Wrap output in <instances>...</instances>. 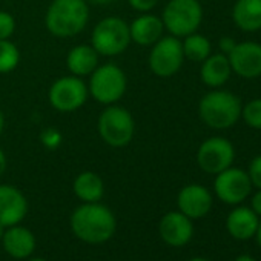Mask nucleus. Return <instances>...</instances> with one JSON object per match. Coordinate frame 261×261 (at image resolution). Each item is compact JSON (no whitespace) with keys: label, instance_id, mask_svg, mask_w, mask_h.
<instances>
[{"label":"nucleus","instance_id":"f257e3e1","mask_svg":"<svg viewBox=\"0 0 261 261\" xmlns=\"http://www.w3.org/2000/svg\"><path fill=\"white\" fill-rule=\"evenodd\" d=\"M72 232L83 241L98 244L108 241L115 232V217L103 204L86 203L77 207L71 217Z\"/></svg>","mask_w":261,"mask_h":261},{"label":"nucleus","instance_id":"f03ea898","mask_svg":"<svg viewBox=\"0 0 261 261\" xmlns=\"http://www.w3.org/2000/svg\"><path fill=\"white\" fill-rule=\"evenodd\" d=\"M89 20L85 0H54L45 17L48 31L56 37H72L82 33Z\"/></svg>","mask_w":261,"mask_h":261},{"label":"nucleus","instance_id":"7ed1b4c3","mask_svg":"<svg viewBox=\"0 0 261 261\" xmlns=\"http://www.w3.org/2000/svg\"><path fill=\"white\" fill-rule=\"evenodd\" d=\"M198 112L204 124L209 127L227 129L241 117V103L232 92L211 91L200 100Z\"/></svg>","mask_w":261,"mask_h":261},{"label":"nucleus","instance_id":"20e7f679","mask_svg":"<svg viewBox=\"0 0 261 261\" xmlns=\"http://www.w3.org/2000/svg\"><path fill=\"white\" fill-rule=\"evenodd\" d=\"M98 133L109 146L123 148L133 140L136 123L127 109L111 105L98 117Z\"/></svg>","mask_w":261,"mask_h":261},{"label":"nucleus","instance_id":"39448f33","mask_svg":"<svg viewBox=\"0 0 261 261\" xmlns=\"http://www.w3.org/2000/svg\"><path fill=\"white\" fill-rule=\"evenodd\" d=\"M203 20V8L198 0H171L163 10L162 22L174 37H186L195 33Z\"/></svg>","mask_w":261,"mask_h":261},{"label":"nucleus","instance_id":"423d86ee","mask_svg":"<svg viewBox=\"0 0 261 261\" xmlns=\"http://www.w3.org/2000/svg\"><path fill=\"white\" fill-rule=\"evenodd\" d=\"M130 42L129 25L118 17H106L100 20L92 31V48L98 56H118Z\"/></svg>","mask_w":261,"mask_h":261},{"label":"nucleus","instance_id":"0eeeda50","mask_svg":"<svg viewBox=\"0 0 261 261\" xmlns=\"http://www.w3.org/2000/svg\"><path fill=\"white\" fill-rule=\"evenodd\" d=\"M126 91L124 72L112 63L97 66L89 80L91 95L103 105H114Z\"/></svg>","mask_w":261,"mask_h":261},{"label":"nucleus","instance_id":"6e6552de","mask_svg":"<svg viewBox=\"0 0 261 261\" xmlns=\"http://www.w3.org/2000/svg\"><path fill=\"white\" fill-rule=\"evenodd\" d=\"M183 60V46L178 37H162L159 42L154 43V48L149 54V68L155 75L168 79L178 72Z\"/></svg>","mask_w":261,"mask_h":261},{"label":"nucleus","instance_id":"1a4fd4ad","mask_svg":"<svg viewBox=\"0 0 261 261\" xmlns=\"http://www.w3.org/2000/svg\"><path fill=\"white\" fill-rule=\"evenodd\" d=\"M48 97L54 109L60 112H72L85 105L88 98V88L80 77H62L53 83Z\"/></svg>","mask_w":261,"mask_h":261},{"label":"nucleus","instance_id":"9d476101","mask_svg":"<svg viewBox=\"0 0 261 261\" xmlns=\"http://www.w3.org/2000/svg\"><path fill=\"white\" fill-rule=\"evenodd\" d=\"M235 149L232 143L223 137H211L204 140L197 152L198 166L207 174H220L232 166Z\"/></svg>","mask_w":261,"mask_h":261},{"label":"nucleus","instance_id":"9b49d317","mask_svg":"<svg viewBox=\"0 0 261 261\" xmlns=\"http://www.w3.org/2000/svg\"><path fill=\"white\" fill-rule=\"evenodd\" d=\"M214 191L217 197L226 204H240L252 192V183L243 169L227 168L217 174L214 181Z\"/></svg>","mask_w":261,"mask_h":261},{"label":"nucleus","instance_id":"f8f14e48","mask_svg":"<svg viewBox=\"0 0 261 261\" xmlns=\"http://www.w3.org/2000/svg\"><path fill=\"white\" fill-rule=\"evenodd\" d=\"M230 68L243 79H256L261 75V45L255 42H241L227 56Z\"/></svg>","mask_w":261,"mask_h":261},{"label":"nucleus","instance_id":"ddd939ff","mask_svg":"<svg viewBox=\"0 0 261 261\" xmlns=\"http://www.w3.org/2000/svg\"><path fill=\"white\" fill-rule=\"evenodd\" d=\"M177 203L181 214H185L191 220H197L207 215V212L211 211L212 195L201 185H188L180 191Z\"/></svg>","mask_w":261,"mask_h":261},{"label":"nucleus","instance_id":"4468645a","mask_svg":"<svg viewBox=\"0 0 261 261\" xmlns=\"http://www.w3.org/2000/svg\"><path fill=\"white\" fill-rule=\"evenodd\" d=\"M28 212V203L23 194L10 185L0 186V224L4 227L16 226Z\"/></svg>","mask_w":261,"mask_h":261},{"label":"nucleus","instance_id":"2eb2a0df","mask_svg":"<svg viewBox=\"0 0 261 261\" xmlns=\"http://www.w3.org/2000/svg\"><path fill=\"white\" fill-rule=\"evenodd\" d=\"M160 235L169 246H185L194 235L192 221L181 212H168L160 221Z\"/></svg>","mask_w":261,"mask_h":261},{"label":"nucleus","instance_id":"dca6fc26","mask_svg":"<svg viewBox=\"0 0 261 261\" xmlns=\"http://www.w3.org/2000/svg\"><path fill=\"white\" fill-rule=\"evenodd\" d=\"M258 215L246 206H238L226 218V229L229 235L235 240L244 241L255 237V232L258 229Z\"/></svg>","mask_w":261,"mask_h":261},{"label":"nucleus","instance_id":"f3484780","mask_svg":"<svg viewBox=\"0 0 261 261\" xmlns=\"http://www.w3.org/2000/svg\"><path fill=\"white\" fill-rule=\"evenodd\" d=\"M163 30H165V25L162 19L157 16H151V14L140 16L129 25L130 40L142 46H149L159 42L163 36Z\"/></svg>","mask_w":261,"mask_h":261},{"label":"nucleus","instance_id":"a211bd4d","mask_svg":"<svg viewBox=\"0 0 261 261\" xmlns=\"http://www.w3.org/2000/svg\"><path fill=\"white\" fill-rule=\"evenodd\" d=\"M232 74V68L229 63V59L226 54H212L207 59L203 60L200 75L204 85L211 88L223 86Z\"/></svg>","mask_w":261,"mask_h":261},{"label":"nucleus","instance_id":"6ab92c4d","mask_svg":"<svg viewBox=\"0 0 261 261\" xmlns=\"http://www.w3.org/2000/svg\"><path fill=\"white\" fill-rule=\"evenodd\" d=\"M233 23L246 33L261 30V0H237L232 10Z\"/></svg>","mask_w":261,"mask_h":261},{"label":"nucleus","instance_id":"aec40b11","mask_svg":"<svg viewBox=\"0 0 261 261\" xmlns=\"http://www.w3.org/2000/svg\"><path fill=\"white\" fill-rule=\"evenodd\" d=\"M2 238L5 250L14 258H27L36 247V238L27 227L11 226Z\"/></svg>","mask_w":261,"mask_h":261},{"label":"nucleus","instance_id":"412c9836","mask_svg":"<svg viewBox=\"0 0 261 261\" xmlns=\"http://www.w3.org/2000/svg\"><path fill=\"white\" fill-rule=\"evenodd\" d=\"M66 65L71 74L75 77L92 74L98 65V53L92 48V45H79L69 51Z\"/></svg>","mask_w":261,"mask_h":261},{"label":"nucleus","instance_id":"4be33fe9","mask_svg":"<svg viewBox=\"0 0 261 261\" xmlns=\"http://www.w3.org/2000/svg\"><path fill=\"white\" fill-rule=\"evenodd\" d=\"M74 192L85 203H95L103 197V181L94 172H82L74 181Z\"/></svg>","mask_w":261,"mask_h":261},{"label":"nucleus","instance_id":"5701e85b","mask_svg":"<svg viewBox=\"0 0 261 261\" xmlns=\"http://www.w3.org/2000/svg\"><path fill=\"white\" fill-rule=\"evenodd\" d=\"M181 46L185 57L192 62H203L211 56V42L207 40V37L197 33L186 36Z\"/></svg>","mask_w":261,"mask_h":261},{"label":"nucleus","instance_id":"b1692460","mask_svg":"<svg viewBox=\"0 0 261 261\" xmlns=\"http://www.w3.org/2000/svg\"><path fill=\"white\" fill-rule=\"evenodd\" d=\"M20 60V53L10 40H0V72H11Z\"/></svg>","mask_w":261,"mask_h":261},{"label":"nucleus","instance_id":"393cba45","mask_svg":"<svg viewBox=\"0 0 261 261\" xmlns=\"http://www.w3.org/2000/svg\"><path fill=\"white\" fill-rule=\"evenodd\" d=\"M241 117L249 127L261 130V98L249 101L241 109Z\"/></svg>","mask_w":261,"mask_h":261},{"label":"nucleus","instance_id":"a878e982","mask_svg":"<svg viewBox=\"0 0 261 261\" xmlns=\"http://www.w3.org/2000/svg\"><path fill=\"white\" fill-rule=\"evenodd\" d=\"M16 30V20L14 17L7 13L0 11V40H8Z\"/></svg>","mask_w":261,"mask_h":261},{"label":"nucleus","instance_id":"bb28decb","mask_svg":"<svg viewBox=\"0 0 261 261\" xmlns=\"http://www.w3.org/2000/svg\"><path fill=\"white\" fill-rule=\"evenodd\" d=\"M40 140L48 149H57L62 143V134L54 127H48L40 134Z\"/></svg>","mask_w":261,"mask_h":261},{"label":"nucleus","instance_id":"cd10ccee","mask_svg":"<svg viewBox=\"0 0 261 261\" xmlns=\"http://www.w3.org/2000/svg\"><path fill=\"white\" fill-rule=\"evenodd\" d=\"M247 175H249V178H250L252 186H255L256 189H261V155L255 157V159L250 162Z\"/></svg>","mask_w":261,"mask_h":261},{"label":"nucleus","instance_id":"c85d7f7f","mask_svg":"<svg viewBox=\"0 0 261 261\" xmlns=\"http://www.w3.org/2000/svg\"><path fill=\"white\" fill-rule=\"evenodd\" d=\"M127 2L136 11L146 13V11H151L159 4V0H127Z\"/></svg>","mask_w":261,"mask_h":261},{"label":"nucleus","instance_id":"c756f323","mask_svg":"<svg viewBox=\"0 0 261 261\" xmlns=\"http://www.w3.org/2000/svg\"><path fill=\"white\" fill-rule=\"evenodd\" d=\"M235 45H237V42L232 37H221L220 43H218L221 54H226V56H229V53L235 48Z\"/></svg>","mask_w":261,"mask_h":261},{"label":"nucleus","instance_id":"7c9ffc66","mask_svg":"<svg viewBox=\"0 0 261 261\" xmlns=\"http://www.w3.org/2000/svg\"><path fill=\"white\" fill-rule=\"evenodd\" d=\"M250 209L258 215L261 217V189H258V192L253 194L252 200H250Z\"/></svg>","mask_w":261,"mask_h":261},{"label":"nucleus","instance_id":"2f4dec72","mask_svg":"<svg viewBox=\"0 0 261 261\" xmlns=\"http://www.w3.org/2000/svg\"><path fill=\"white\" fill-rule=\"evenodd\" d=\"M5 169H7V157H5L4 151H2V149H0V177H2V175H4Z\"/></svg>","mask_w":261,"mask_h":261},{"label":"nucleus","instance_id":"473e14b6","mask_svg":"<svg viewBox=\"0 0 261 261\" xmlns=\"http://www.w3.org/2000/svg\"><path fill=\"white\" fill-rule=\"evenodd\" d=\"M89 2H92L95 5H109L114 2V0H89Z\"/></svg>","mask_w":261,"mask_h":261},{"label":"nucleus","instance_id":"72a5a7b5","mask_svg":"<svg viewBox=\"0 0 261 261\" xmlns=\"http://www.w3.org/2000/svg\"><path fill=\"white\" fill-rule=\"evenodd\" d=\"M235 261H256V259L252 258V256H249V255H240V256L235 258Z\"/></svg>","mask_w":261,"mask_h":261},{"label":"nucleus","instance_id":"f704fd0d","mask_svg":"<svg viewBox=\"0 0 261 261\" xmlns=\"http://www.w3.org/2000/svg\"><path fill=\"white\" fill-rule=\"evenodd\" d=\"M255 237H256V241H258V244H259V247H261V221L258 223V229H256V232H255Z\"/></svg>","mask_w":261,"mask_h":261},{"label":"nucleus","instance_id":"c9c22d12","mask_svg":"<svg viewBox=\"0 0 261 261\" xmlns=\"http://www.w3.org/2000/svg\"><path fill=\"white\" fill-rule=\"evenodd\" d=\"M4 126H5V117H4V112H2V109H0V134H2Z\"/></svg>","mask_w":261,"mask_h":261},{"label":"nucleus","instance_id":"e433bc0d","mask_svg":"<svg viewBox=\"0 0 261 261\" xmlns=\"http://www.w3.org/2000/svg\"><path fill=\"white\" fill-rule=\"evenodd\" d=\"M189 261H209V259H206V258H192Z\"/></svg>","mask_w":261,"mask_h":261},{"label":"nucleus","instance_id":"4c0bfd02","mask_svg":"<svg viewBox=\"0 0 261 261\" xmlns=\"http://www.w3.org/2000/svg\"><path fill=\"white\" fill-rule=\"evenodd\" d=\"M4 233H5V232H4V226H2V224H0V240H2Z\"/></svg>","mask_w":261,"mask_h":261},{"label":"nucleus","instance_id":"58836bf2","mask_svg":"<svg viewBox=\"0 0 261 261\" xmlns=\"http://www.w3.org/2000/svg\"><path fill=\"white\" fill-rule=\"evenodd\" d=\"M30 261H46V259H43V258H34V259H30Z\"/></svg>","mask_w":261,"mask_h":261}]
</instances>
